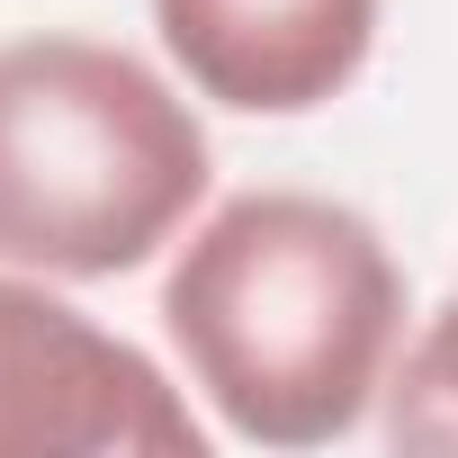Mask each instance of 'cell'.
I'll use <instances>...</instances> for the list:
<instances>
[{
    "mask_svg": "<svg viewBox=\"0 0 458 458\" xmlns=\"http://www.w3.org/2000/svg\"><path fill=\"white\" fill-rule=\"evenodd\" d=\"M153 28L198 99L243 117H306L360 81L377 0H153Z\"/></svg>",
    "mask_w": 458,
    "mask_h": 458,
    "instance_id": "277c9868",
    "label": "cell"
},
{
    "mask_svg": "<svg viewBox=\"0 0 458 458\" xmlns=\"http://www.w3.org/2000/svg\"><path fill=\"white\" fill-rule=\"evenodd\" d=\"M162 333L252 449H324L395 377L404 270L386 234L315 189H243L180 243Z\"/></svg>",
    "mask_w": 458,
    "mask_h": 458,
    "instance_id": "6da1fadb",
    "label": "cell"
},
{
    "mask_svg": "<svg viewBox=\"0 0 458 458\" xmlns=\"http://www.w3.org/2000/svg\"><path fill=\"white\" fill-rule=\"evenodd\" d=\"M189 99L99 37L0 46V270L117 279L144 270L207 198Z\"/></svg>",
    "mask_w": 458,
    "mask_h": 458,
    "instance_id": "7a4b0ae2",
    "label": "cell"
},
{
    "mask_svg": "<svg viewBox=\"0 0 458 458\" xmlns=\"http://www.w3.org/2000/svg\"><path fill=\"white\" fill-rule=\"evenodd\" d=\"M386 440L395 449H449L458 458V288L413 333L404 369L386 377Z\"/></svg>",
    "mask_w": 458,
    "mask_h": 458,
    "instance_id": "5b68a950",
    "label": "cell"
},
{
    "mask_svg": "<svg viewBox=\"0 0 458 458\" xmlns=\"http://www.w3.org/2000/svg\"><path fill=\"white\" fill-rule=\"evenodd\" d=\"M189 395L55 288L0 270V458H198Z\"/></svg>",
    "mask_w": 458,
    "mask_h": 458,
    "instance_id": "3957f363",
    "label": "cell"
}]
</instances>
